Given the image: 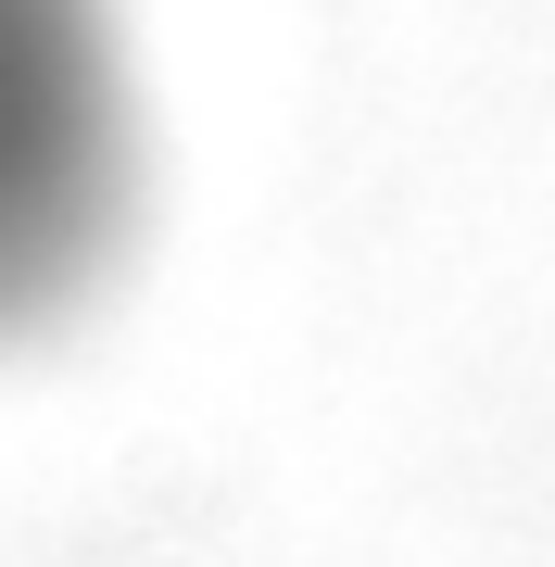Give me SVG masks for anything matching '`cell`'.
Returning <instances> with one entry per match:
<instances>
[{"instance_id": "obj_1", "label": "cell", "mask_w": 555, "mask_h": 567, "mask_svg": "<svg viewBox=\"0 0 555 567\" xmlns=\"http://www.w3.org/2000/svg\"><path fill=\"white\" fill-rule=\"evenodd\" d=\"M152 227V63L126 0H0V365L63 353Z\"/></svg>"}]
</instances>
